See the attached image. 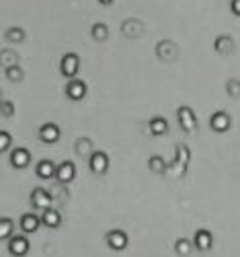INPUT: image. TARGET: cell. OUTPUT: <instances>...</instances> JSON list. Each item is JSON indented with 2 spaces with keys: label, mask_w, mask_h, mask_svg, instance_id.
<instances>
[{
  "label": "cell",
  "mask_w": 240,
  "mask_h": 257,
  "mask_svg": "<svg viewBox=\"0 0 240 257\" xmlns=\"http://www.w3.org/2000/svg\"><path fill=\"white\" fill-rule=\"evenodd\" d=\"M189 163H191V148L185 142H179L177 146H174V159L170 161L168 171H172L174 177H185Z\"/></svg>",
  "instance_id": "6da1fadb"
},
{
  "label": "cell",
  "mask_w": 240,
  "mask_h": 257,
  "mask_svg": "<svg viewBox=\"0 0 240 257\" xmlns=\"http://www.w3.org/2000/svg\"><path fill=\"white\" fill-rule=\"evenodd\" d=\"M177 121L181 125V130L187 132V134H193V132H197V115H195V111L191 109L189 105H179L177 107Z\"/></svg>",
  "instance_id": "7a4b0ae2"
},
{
  "label": "cell",
  "mask_w": 240,
  "mask_h": 257,
  "mask_svg": "<svg viewBox=\"0 0 240 257\" xmlns=\"http://www.w3.org/2000/svg\"><path fill=\"white\" fill-rule=\"evenodd\" d=\"M60 72L64 78H76L80 72V56L76 52H66L60 58Z\"/></svg>",
  "instance_id": "3957f363"
},
{
  "label": "cell",
  "mask_w": 240,
  "mask_h": 257,
  "mask_svg": "<svg viewBox=\"0 0 240 257\" xmlns=\"http://www.w3.org/2000/svg\"><path fill=\"white\" fill-rule=\"evenodd\" d=\"M29 202H31V206H33L35 210H46V208L54 206V196H52V191H50L48 187L37 185V187L31 189Z\"/></svg>",
  "instance_id": "277c9868"
},
{
  "label": "cell",
  "mask_w": 240,
  "mask_h": 257,
  "mask_svg": "<svg viewBox=\"0 0 240 257\" xmlns=\"http://www.w3.org/2000/svg\"><path fill=\"white\" fill-rule=\"evenodd\" d=\"M105 243L111 251H125L129 245V237L123 228H111L105 234Z\"/></svg>",
  "instance_id": "5b68a950"
},
{
  "label": "cell",
  "mask_w": 240,
  "mask_h": 257,
  "mask_svg": "<svg viewBox=\"0 0 240 257\" xmlns=\"http://www.w3.org/2000/svg\"><path fill=\"white\" fill-rule=\"evenodd\" d=\"M154 52H156V58L160 62H174L181 54L179 46L174 44L172 39H160L156 44V48H154Z\"/></svg>",
  "instance_id": "8992f818"
},
{
  "label": "cell",
  "mask_w": 240,
  "mask_h": 257,
  "mask_svg": "<svg viewBox=\"0 0 240 257\" xmlns=\"http://www.w3.org/2000/svg\"><path fill=\"white\" fill-rule=\"evenodd\" d=\"M7 249L13 257H25L31 249V243L27 239V232L23 234H13V237L7 241Z\"/></svg>",
  "instance_id": "52a82bcc"
},
{
  "label": "cell",
  "mask_w": 240,
  "mask_h": 257,
  "mask_svg": "<svg viewBox=\"0 0 240 257\" xmlns=\"http://www.w3.org/2000/svg\"><path fill=\"white\" fill-rule=\"evenodd\" d=\"M64 93H66V97L70 101H80L86 97V93H89V84H86L82 78H70L66 82V87H64Z\"/></svg>",
  "instance_id": "ba28073f"
},
{
  "label": "cell",
  "mask_w": 240,
  "mask_h": 257,
  "mask_svg": "<svg viewBox=\"0 0 240 257\" xmlns=\"http://www.w3.org/2000/svg\"><path fill=\"white\" fill-rule=\"evenodd\" d=\"M209 127H211L213 132H217V134L228 132L230 127H232V117H230V113L224 111V109L213 111V113L209 115Z\"/></svg>",
  "instance_id": "9c48e42d"
},
{
  "label": "cell",
  "mask_w": 240,
  "mask_h": 257,
  "mask_svg": "<svg viewBox=\"0 0 240 257\" xmlns=\"http://www.w3.org/2000/svg\"><path fill=\"white\" fill-rule=\"evenodd\" d=\"M37 136L41 142H46V144H56L62 136V127L54 121H46L43 125H39V130H37Z\"/></svg>",
  "instance_id": "30bf717a"
},
{
  "label": "cell",
  "mask_w": 240,
  "mask_h": 257,
  "mask_svg": "<svg viewBox=\"0 0 240 257\" xmlns=\"http://www.w3.org/2000/svg\"><path fill=\"white\" fill-rule=\"evenodd\" d=\"M9 161H11V167L13 169H27L29 165H31V153H29V148H25V146H15L13 151H11V157H9Z\"/></svg>",
  "instance_id": "8fae6325"
},
{
  "label": "cell",
  "mask_w": 240,
  "mask_h": 257,
  "mask_svg": "<svg viewBox=\"0 0 240 257\" xmlns=\"http://www.w3.org/2000/svg\"><path fill=\"white\" fill-rule=\"evenodd\" d=\"M109 165H111V161H109V155L105 151H95L89 157V169L93 171L95 175H105Z\"/></svg>",
  "instance_id": "7c38bea8"
},
{
  "label": "cell",
  "mask_w": 240,
  "mask_h": 257,
  "mask_svg": "<svg viewBox=\"0 0 240 257\" xmlns=\"http://www.w3.org/2000/svg\"><path fill=\"white\" fill-rule=\"evenodd\" d=\"M19 226H21V230L27 232V234L37 232L39 226H43V222H41V214H35V212H25V214H21Z\"/></svg>",
  "instance_id": "4fadbf2b"
},
{
  "label": "cell",
  "mask_w": 240,
  "mask_h": 257,
  "mask_svg": "<svg viewBox=\"0 0 240 257\" xmlns=\"http://www.w3.org/2000/svg\"><path fill=\"white\" fill-rule=\"evenodd\" d=\"M76 177V163L74 161H62L58 163V169H56V181L60 183H72Z\"/></svg>",
  "instance_id": "5bb4252c"
},
{
  "label": "cell",
  "mask_w": 240,
  "mask_h": 257,
  "mask_svg": "<svg viewBox=\"0 0 240 257\" xmlns=\"http://www.w3.org/2000/svg\"><path fill=\"white\" fill-rule=\"evenodd\" d=\"M193 245H195V249L201 251V253L209 251L213 247V234H211V230L197 228V230H195V234H193Z\"/></svg>",
  "instance_id": "9a60e30c"
},
{
  "label": "cell",
  "mask_w": 240,
  "mask_h": 257,
  "mask_svg": "<svg viewBox=\"0 0 240 257\" xmlns=\"http://www.w3.org/2000/svg\"><path fill=\"white\" fill-rule=\"evenodd\" d=\"M144 31H146V27H144V23H142L140 19H125L123 23H121V33L125 37H129V39L142 37Z\"/></svg>",
  "instance_id": "2e32d148"
},
{
  "label": "cell",
  "mask_w": 240,
  "mask_h": 257,
  "mask_svg": "<svg viewBox=\"0 0 240 257\" xmlns=\"http://www.w3.org/2000/svg\"><path fill=\"white\" fill-rule=\"evenodd\" d=\"M56 169H58V165L52 159H41L35 165V175L43 181H50V179H56Z\"/></svg>",
  "instance_id": "e0dca14e"
},
{
  "label": "cell",
  "mask_w": 240,
  "mask_h": 257,
  "mask_svg": "<svg viewBox=\"0 0 240 257\" xmlns=\"http://www.w3.org/2000/svg\"><path fill=\"white\" fill-rule=\"evenodd\" d=\"M41 222L46 228H60L62 226V212L60 208H46V210H41Z\"/></svg>",
  "instance_id": "ac0fdd59"
},
{
  "label": "cell",
  "mask_w": 240,
  "mask_h": 257,
  "mask_svg": "<svg viewBox=\"0 0 240 257\" xmlns=\"http://www.w3.org/2000/svg\"><path fill=\"white\" fill-rule=\"evenodd\" d=\"M234 37L228 35V33H222V35H217L213 39V50L220 54V56H230L234 52Z\"/></svg>",
  "instance_id": "d6986e66"
},
{
  "label": "cell",
  "mask_w": 240,
  "mask_h": 257,
  "mask_svg": "<svg viewBox=\"0 0 240 257\" xmlns=\"http://www.w3.org/2000/svg\"><path fill=\"white\" fill-rule=\"evenodd\" d=\"M148 130H150L152 136H164V134H168V130H170L168 119H166L164 115L150 117V119H148Z\"/></svg>",
  "instance_id": "ffe728a7"
},
{
  "label": "cell",
  "mask_w": 240,
  "mask_h": 257,
  "mask_svg": "<svg viewBox=\"0 0 240 257\" xmlns=\"http://www.w3.org/2000/svg\"><path fill=\"white\" fill-rule=\"evenodd\" d=\"M168 167H170V163H166L160 155H152L148 159V169L152 171V173H156V175H164L168 171Z\"/></svg>",
  "instance_id": "44dd1931"
},
{
  "label": "cell",
  "mask_w": 240,
  "mask_h": 257,
  "mask_svg": "<svg viewBox=\"0 0 240 257\" xmlns=\"http://www.w3.org/2000/svg\"><path fill=\"white\" fill-rule=\"evenodd\" d=\"M74 151H76V155H78V157H91V155L95 153V148H93V140H91V138H86V136L78 138V140L74 142Z\"/></svg>",
  "instance_id": "7402d4cb"
},
{
  "label": "cell",
  "mask_w": 240,
  "mask_h": 257,
  "mask_svg": "<svg viewBox=\"0 0 240 257\" xmlns=\"http://www.w3.org/2000/svg\"><path fill=\"white\" fill-rule=\"evenodd\" d=\"M25 37H27V33H25V29L23 27H9L7 31H5V39L9 41V44H23L25 41Z\"/></svg>",
  "instance_id": "603a6c76"
},
{
  "label": "cell",
  "mask_w": 240,
  "mask_h": 257,
  "mask_svg": "<svg viewBox=\"0 0 240 257\" xmlns=\"http://www.w3.org/2000/svg\"><path fill=\"white\" fill-rule=\"evenodd\" d=\"M13 234H15V220L9 218V216H3L0 218V239L9 241Z\"/></svg>",
  "instance_id": "cb8c5ba5"
},
{
  "label": "cell",
  "mask_w": 240,
  "mask_h": 257,
  "mask_svg": "<svg viewBox=\"0 0 240 257\" xmlns=\"http://www.w3.org/2000/svg\"><path fill=\"white\" fill-rule=\"evenodd\" d=\"M91 37L95 41H107L109 39V27L105 23H93L91 27Z\"/></svg>",
  "instance_id": "d4e9b609"
},
{
  "label": "cell",
  "mask_w": 240,
  "mask_h": 257,
  "mask_svg": "<svg viewBox=\"0 0 240 257\" xmlns=\"http://www.w3.org/2000/svg\"><path fill=\"white\" fill-rule=\"evenodd\" d=\"M193 249H195L193 239H185V237H181V239H177V243H174V251H177L179 255H189Z\"/></svg>",
  "instance_id": "484cf974"
},
{
  "label": "cell",
  "mask_w": 240,
  "mask_h": 257,
  "mask_svg": "<svg viewBox=\"0 0 240 257\" xmlns=\"http://www.w3.org/2000/svg\"><path fill=\"white\" fill-rule=\"evenodd\" d=\"M5 76H7L11 82H21V80H23V76H25V72H23V68H21L19 64H15V66L5 68Z\"/></svg>",
  "instance_id": "4316f807"
},
{
  "label": "cell",
  "mask_w": 240,
  "mask_h": 257,
  "mask_svg": "<svg viewBox=\"0 0 240 257\" xmlns=\"http://www.w3.org/2000/svg\"><path fill=\"white\" fill-rule=\"evenodd\" d=\"M226 93L232 99H240V78H228L226 80Z\"/></svg>",
  "instance_id": "83f0119b"
},
{
  "label": "cell",
  "mask_w": 240,
  "mask_h": 257,
  "mask_svg": "<svg viewBox=\"0 0 240 257\" xmlns=\"http://www.w3.org/2000/svg\"><path fill=\"white\" fill-rule=\"evenodd\" d=\"M0 54H3V56H0V62H3V66H5V68L19 64V56H17V52H11V50H7V48H5Z\"/></svg>",
  "instance_id": "f1b7e54d"
},
{
  "label": "cell",
  "mask_w": 240,
  "mask_h": 257,
  "mask_svg": "<svg viewBox=\"0 0 240 257\" xmlns=\"http://www.w3.org/2000/svg\"><path fill=\"white\" fill-rule=\"evenodd\" d=\"M11 144H13V136H11V132L0 130V151L7 153L9 148H11Z\"/></svg>",
  "instance_id": "f546056e"
},
{
  "label": "cell",
  "mask_w": 240,
  "mask_h": 257,
  "mask_svg": "<svg viewBox=\"0 0 240 257\" xmlns=\"http://www.w3.org/2000/svg\"><path fill=\"white\" fill-rule=\"evenodd\" d=\"M0 109H3V115H5V117H13V115H15V103L9 101V99H3V105H0Z\"/></svg>",
  "instance_id": "4dcf8cb0"
},
{
  "label": "cell",
  "mask_w": 240,
  "mask_h": 257,
  "mask_svg": "<svg viewBox=\"0 0 240 257\" xmlns=\"http://www.w3.org/2000/svg\"><path fill=\"white\" fill-rule=\"evenodd\" d=\"M230 11H232V15L240 17V0H230Z\"/></svg>",
  "instance_id": "1f68e13d"
},
{
  "label": "cell",
  "mask_w": 240,
  "mask_h": 257,
  "mask_svg": "<svg viewBox=\"0 0 240 257\" xmlns=\"http://www.w3.org/2000/svg\"><path fill=\"white\" fill-rule=\"evenodd\" d=\"M99 3H101L103 7H107V5H111V3H113V0H99Z\"/></svg>",
  "instance_id": "d6a6232c"
}]
</instances>
